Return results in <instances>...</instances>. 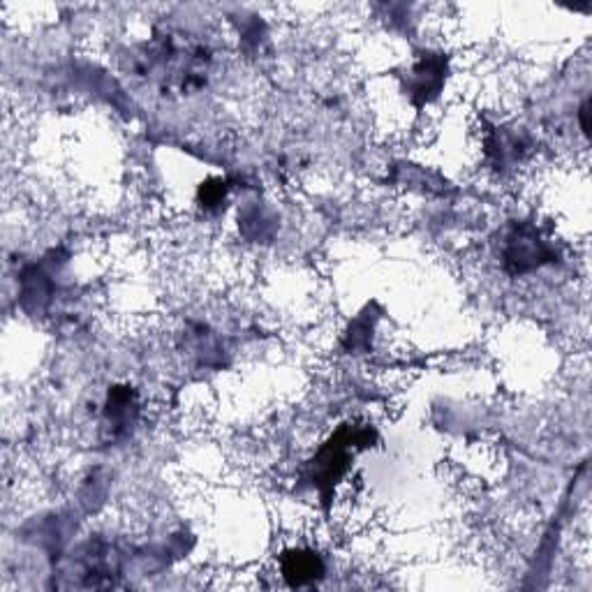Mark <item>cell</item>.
I'll return each mask as SVG.
<instances>
[{
  "label": "cell",
  "instance_id": "6da1fadb",
  "mask_svg": "<svg viewBox=\"0 0 592 592\" xmlns=\"http://www.w3.org/2000/svg\"><path fill=\"white\" fill-rule=\"evenodd\" d=\"M211 54L197 42L181 35L158 33L139 54V74L158 84L162 91L192 93L206 84Z\"/></svg>",
  "mask_w": 592,
  "mask_h": 592
},
{
  "label": "cell",
  "instance_id": "7a4b0ae2",
  "mask_svg": "<svg viewBox=\"0 0 592 592\" xmlns=\"http://www.w3.org/2000/svg\"><path fill=\"white\" fill-rule=\"evenodd\" d=\"M502 257H505V269L509 273L521 276V273L539 269V266L546 262H553L555 250L551 248V243L539 234L537 227L516 225L512 232L507 234Z\"/></svg>",
  "mask_w": 592,
  "mask_h": 592
},
{
  "label": "cell",
  "instance_id": "3957f363",
  "mask_svg": "<svg viewBox=\"0 0 592 592\" xmlns=\"http://www.w3.org/2000/svg\"><path fill=\"white\" fill-rule=\"evenodd\" d=\"M139 414L137 407V394L130 387H116L107 398L105 407V419L109 424L111 438H121V435L130 433L135 426Z\"/></svg>",
  "mask_w": 592,
  "mask_h": 592
},
{
  "label": "cell",
  "instance_id": "277c9868",
  "mask_svg": "<svg viewBox=\"0 0 592 592\" xmlns=\"http://www.w3.org/2000/svg\"><path fill=\"white\" fill-rule=\"evenodd\" d=\"M324 574L320 555L313 551H290L283 558V576L290 586H308Z\"/></svg>",
  "mask_w": 592,
  "mask_h": 592
},
{
  "label": "cell",
  "instance_id": "5b68a950",
  "mask_svg": "<svg viewBox=\"0 0 592 592\" xmlns=\"http://www.w3.org/2000/svg\"><path fill=\"white\" fill-rule=\"evenodd\" d=\"M442 86V63L435 61V58H428V61H421L417 68H414V84H412V95L414 100L426 102L438 95Z\"/></svg>",
  "mask_w": 592,
  "mask_h": 592
},
{
  "label": "cell",
  "instance_id": "8992f818",
  "mask_svg": "<svg viewBox=\"0 0 592 592\" xmlns=\"http://www.w3.org/2000/svg\"><path fill=\"white\" fill-rule=\"evenodd\" d=\"M227 195V183L225 181H211L202 188V206L211 209V206L222 204V199Z\"/></svg>",
  "mask_w": 592,
  "mask_h": 592
}]
</instances>
